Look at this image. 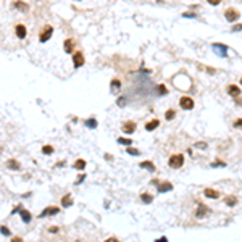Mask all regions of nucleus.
Instances as JSON below:
<instances>
[{"label": "nucleus", "instance_id": "obj_1", "mask_svg": "<svg viewBox=\"0 0 242 242\" xmlns=\"http://www.w3.org/2000/svg\"><path fill=\"white\" fill-rule=\"evenodd\" d=\"M182 163H184V157L181 155V153H176V155H171L169 157V160H168V165L171 166V168H181Z\"/></svg>", "mask_w": 242, "mask_h": 242}, {"label": "nucleus", "instance_id": "obj_2", "mask_svg": "<svg viewBox=\"0 0 242 242\" xmlns=\"http://www.w3.org/2000/svg\"><path fill=\"white\" fill-rule=\"evenodd\" d=\"M179 105H181V108H184V110H192L194 108V98H190V97H181Z\"/></svg>", "mask_w": 242, "mask_h": 242}, {"label": "nucleus", "instance_id": "obj_3", "mask_svg": "<svg viewBox=\"0 0 242 242\" xmlns=\"http://www.w3.org/2000/svg\"><path fill=\"white\" fill-rule=\"evenodd\" d=\"M52 34H53L52 26H45V27H44V33L41 34V37H39V41H41V42H47L50 37H52Z\"/></svg>", "mask_w": 242, "mask_h": 242}, {"label": "nucleus", "instance_id": "obj_4", "mask_svg": "<svg viewBox=\"0 0 242 242\" xmlns=\"http://www.w3.org/2000/svg\"><path fill=\"white\" fill-rule=\"evenodd\" d=\"M213 50H215V53L220 55V57H226V53H228V47H226L224 44H213Z\"/></svg>", "mask_w": 242, "mask_h": 242}, {"label": "nucleus", "instance_id": "obj_5", "mask_svg": "<svg viewBox=\"0 0 242 242\" xmlns=\"http://www.w3.org/2000/svg\"><path fill=\"white\" fill-rule=\"evenodd\" d=\"M207 213H210V208L207 207V205H204V204H199V208H197V212H195V216L197 218H204V216H207Z\"/></svg>", "mask_w": 242, "mask_h": 242}, {"label": "nucleus", "instance_id": "obj_6", "mask_svg": "<svg viewBox=\"0 0 242 242\" xmlns=\"http://www.w3.org/2000/svg\"><path fill=\"white\" fill-rule=\"evenodd\" d=\"M73 63H74V66H76V68L82 66V65H84V55H82L81 52H76V53L73 55Z\"/></svg>", "mask_w": 242, "mask_h": 242}, {"label": "nucleus", "instance_id": "obj_7", "mask_svg": "<svg viewBox=\"0 0 242 242\" xmlns=\"http://www.w3.org/2000/svg\"><path fill=\"white\" fill-rule=\"evenodd\" d=\"M224 16H226V19H228V21H237V19H239V13H237V11H234V10H226V13H224Z\"/></svg>", "mask_w": 242, "mask_h": 242}, {"label": "nucleus", "instance_id": "obj_8", "mask_svg": "<svg viewBox=\"0 0 242 242\" xmlns=\"http://www.w3.org/2000/svg\"><path fill=\"white\" fill-rule=\"evenodd\" d=\"M123 132H126V134H132L134 131H136V124H134L132 121H128V123H124L123 124Z\"/></svg>", "mask_w": 242, "mask_h": 242}, {"label": "nucleus", "instance_id": "obj_9", "mask_svg": "<svg viewBox=\"0 0 242 242\" xmlns=\"http://www.w3.org/2000/svg\"><path fill=\"white\" fill-rule=\"evenodd\" d=\"M58 212H60V210H58L57 207H47V208L44 210V212H42L39 216H41V218H44V216H49V215H57Z\"/></svg>", "mask_w": 242, "mask_h": 242}, {"label": "nucleus", "instance_id": "obj_10", "mask_svg": "<svg viewBox=\"0 0 242 242\" xmlns=\"http://www.w3.org/2000/svg\"><path fill=\"white\" fill-rule=\"evenodd\" d=\"M15 33H16V36L19 39H24L26 37V34H27V31H26V26H23V24H18L16 27H15Z\"/></svg>", "mask_w": 242, "mask_h": 242}, {"label": "nucleus", "instance_id": "obj_11", "mask_svg": "<svg viewBox=\"0 0 242 242\" xmlns=\"http://www.w3.org/2000/svg\"><path fill=\"white\" fill-rule=\"evenodd\" d=\"M73 47H74V41H73V39H66V41L63 42V49H65L66 53L73 52Z\"/></svg>", "mask_w": 242, "mask_h": 242}, {"label": "nucleus", "instance_id": "obj_12", "mask_svg": "<svg viewBox=\"0 0 242 242\" xmlns=\"http://www.w3.org/2000/svg\"><path fill=\"white\" fill-rule=\"evenodd\" d=\"M228 94H229V95H232V97H239V95H241V89H239L237 86L231 84V86L228 87Z\"/></svg>", "mask_w": 242, "mask_h": 242}, {"label": "nucleus", "instance_id": "obj_13", "mask_svg": "<svg viewBox=\"0 0 242 242\" xmlns=\"http://www.w3.org/2000/svg\"><path fill=\"white\" fill-rule=\"evenodd\" d=\"M204 194H205V197H208V199H218V197H220V194H218L216 190H213V189H205Z\"/></svg>", "mask_w": 242, "mask_h": 242}, {"label": "nucleus", "instance_id": "obj_14", "mask_svg": "<svg viewBox=\"0 0 242 242\" xmlns=\"http://www.w3.org/2000/svg\"><path fill=\"white\" fill-rule=\"evenodd\" d=\"M171 189H173L171 182H161V184L158 186V190H160V192H168V190H171Z\"/></svg>", "mask_w": 242, "mask_h": 242}, {"label": "nucleus", "instance_id": "obj_15", "mask_svg": "<svg viewBox=\"0 0 242 242\" xmlns=\"http://www.w3.org/2000/svg\"><path fill=\"white\" fill-rule=\"evenodd\" d=\"M61 205L63 207H71L73 205V197H71V194H68V195H65L61 199Z\"/></svg>", "mask_w": 242, "mask_h": 242}, {"label": "nucleus", "instance_id": "obj_16", "mask_svg": "<svg viewBox=\"0 0 242 242\" xmlns=\"http://www.w3.org/2000/svg\"><path fill=\"white\" fill-rule=\"evenodd\" d=\"M7 166H8L10 169H21V165H19L16 160H8L7 161Z\"/></svg>", "mask_w": 242, "mask_h": 242}, {"label": "nucleus", "instance_id": "obj_17", "mask_svg": "<svg viewBox=\"0 0 242 242\" xmlns=\"http://www.w3.org/2000/svg\"><path fill=\"white\" fill-rule=\"evenodd\" d=\"M141 168H145V169H149V171H155V165H153L152 161H142Z\"/></svg>", "mask_w": 242, "mask_h": 242}, {"label": "nucleus", "instance_id": "obj_18", "mask_svg": "<svg viewBox=\"0 0 242 242\" xmlns=\"http://www.w3.org/2000/svg\"><path fill=\"white\" fill-rule=\"evenodd\" d=\"M158 124H160V121H158V120H152L150 123H147L145 129H147V131H153L155 128H158Z\"/></svg>", "mask_w": 242, "mask_h": 242}, {"label": "nucleus", "instance_id": "obj_19", "mask_svg": "<svg viewBox=\"0 0 242 242\" xmlns=\"http://www.w3.org/2000/svg\"><path fill=\"white\" fill-rule=\"evenodd\" d=\"M224 202H226V205H228V207H234V205L237 204V199H236V197L229 195V197H226V199H224Z\"/></svg>", "mask_w": 242, "mask_h": 242}, {"label": "nucleus", "instance_id": "obj_20", "mask_svg": "<svg viewBox=\"0 0 242 242\" xmlns=\"http://www.w3.org/2000/svg\"><path fill=\"white\" fill-rule=\"evenodd\" d=\"M19 212H21V218H23V221H24V223H29V221H31V213H29V212H26V210H19Z\"/></svg>", "mask_w": 242, "mask_h": 242}, {"label": "nucleus", "instance_id": "obj_21", "mask_svg": "<svg viewBox=\"0 0 242 242\" xmlns=\"http://www.w3.org/2000/svg\"><path fill=\"white\" fill-rule=\"evenodd\" d=\"M15 7H16L18 10H21V11H26L29 7H27V3H24V2H15Z\"/></svg>", "mask_w": 242, "mask_h": 242}, {"label": "nucleus", "instance_id": "obj_22", "mask_svg": "<svg viewBox=\"0 0 242 242\" xmlns=\"http://www.w3.org/2000/svg\"><path fill=\"white\" fill-rule=\"evenodd\" d=\"M141 200L144 202V204H150V202L153 200V197L150 195V194H142V195H141Z\"/></svg>", "mask_w": 242, "mask_h": 242}, {"label": "nucleus", "instance_id": "obj_23", "mask_svg": "<svg viewBox=\"0 0 242 242\" xmlns=\"http://www.w3.org/2000/svg\"><path fill=\"white\" fill-rule=\"evenodd\" d=\"M42 152L45 153V155H52V153H53V147H52V145H44Z\"/></svg>", "mask_w": 242, "mask_h": 242}, {"label": "nucleus", "instance_id": "obj_24", "mask_svg": "<svg viewBox=\"0 0 242 242\" xmlns=\"http://www.w3.org/2000/svg\"><path fill=\"white\" fill-rule=\"evenodd\" d=\"M121 89V82L118 79H113L112 81V90H120Z\"/></svg>", "mask_w": 242, "mask_h": 242}, {"label": "nucleus", "instance_id": "obj_25", "mask_svg": "<svg viewBox=\"0 0 242 242\" xmlns=\"http://www.w3.org/2000/svg\"><path fill=\"white\" fill-rule=\"evenodd\" d=\"M74 168H76V169H84V168H86V161H84V160H76V163H74Z\"/></svg>", "mask_w": 242, "mask_h": 242}, {"label": "nucleus", "instance_id": "obj_26", "mask_svg": "<svg viewBox=\"0 0 242 242\" xmlns=\"http://www.w3.org/2000/svg\"><path fill=\"white\" fill-rule=\"evenodd\" d=\"M118 144H123V145H131V139H124V137H121V139H118Z\"/></svg>", "mask_w": 242, "mask_h": 242}, {"label": "nucleus", "instance_id": "obj_27", "mask_svg": "<svg viewBox=\"0 0 242 242\" xmlns=\"http://www.w3.org/2000/svg\"><path fill=\"white\" fill-rule=\"evenodd\" d=\"M86 124L89 126V128H92V129H94V128H97V121H95V120H87V121H86Z\"/></svg>", "mask_w": 242, "mask_h": 242}, {"label": "nucleus", "instance_id": "obj_28", "mask_svg": "<svg viewBox=\"0 0 242 242\" xmlns=\"http://www.w3.org/2000/svg\"><path fill=\"white\" fill-rule=\"evenodd\" d=\"M174 115H176V113H174L173 110H168V112H166V115H165V118H166V120H173Z\"/></svg>", "mask_w": 242, "mask_h": 242}, {"label": "nucleus", "instance_id": "obj_29", "mask_svg": "<svg viewBox=\"0 0 242 242\" xmlns=\"http://www.w3.org/2000/svg\"><path fill=\"white\" fill-rule=\"evenodd\" d=\"M128 153H131V155H139V150L137 149H132V147H129L128 145V150H126Z\"/></svg>", "mask_w": 242, "mask_h": 242}, {"label": "nucleus", "instance_id": "obj_30", "mask_svg": "<svg viewBox=\"0 0 242 242\" xmlns=\"http://www.w3.org/2000/svg\"><path fill=\"white\" fill-rule=\"evenodd\" d=\"M234 126H236V128H239V129H242V118H239V120L234 121Z\"/></svg>", "mask_w": 242, "mask_h": 242}, {"label": "nucleus", "instance_id": "obj_31", "mask_svg": "<svg viewBox=\"0 0 242 242\" xmlns=\"http://www.w3.org/2000/svg\"><path fill=\"white\" fill-rule=\"evenodd\" d=\"M0 231H2V234H3V236H10V231L5 228V226H2V228H0Z\"/></svg>", "mask_w": 242, "mask_h": 242}, {"label": "nucleus", "instance_id": "obj_32", "mask_svg": "<svg viewBox=\"0 0 242 242\" xmlns=\"http://www.w3.org/2000/svg\"><path fill=\"white\" fill-rule=\"evenodd\" d=\"M237 31H242V24H236V26H232V33H237Z\"/></svg>", "mask_w": 242, "mask_h": 242}, {"label": "nucleus", "instance_id": "obj_33", "mask_svg": "<svg viewBox=\"0 0 242 242\" xmlns=\"http://www.w3.org/2000/svg\"><path fill=\"white\" fill-rule=\"evenodd\" d=\"M197 149H207V144H204V142H199V144H195Z\"/></svg>", "mask_w": 242, "mask_h": 242}, {"label": "nucleus", "instance_id": "obj_34", "mask_svg": "<svg viewBox=\"0 0 242 242\" xmlns=\"http://www.w3.org/2000/svg\"><path fill=\"white\" fill-rule=\"evenodd\" d=\"M207 2L210 3V5H220L221 0H207Z\"/></svg>", "mask_w": 242, "mask_h": 242}, {"label": "nucleus", "instance_id": "obj_35", "mask_svg": "<svg viewBox=\"0 0 242 242\" xmlns=\"http://www.w3.org/2000/svg\"><path fill=\"white\" fill-rule=\"evenodd\" d=\"M84 178H86V174H81V176H79L78 179H76V184H81V182L84 181Z\"/></svg>", "mask_w": 242, "mask_h": 242}, {"label": "nucleus", "instance_id": "obj_36", "mask_svg": "<svg viewBox=\"0 0 242 242\" xmlns=\"http://www.w3.org/2000/svg\"><path fill=\"white\" fill-rule=\"evenodd\" d=\"M124 104H126L124 97H120V100H118V105H120V107H124Z\"/></svg>", "mask_w": 242, "mask_h": 242}, {"label": "nucleus", "instance_id": "obj_37", "mask_svg": "<svg viewBox=\"0 0 242 242\" xmlns=\"http://www.w3.org/2000/svg\"><path fill=\"white\" fill-rule=\"evenodd\" d=\"M212 166H226V163H224V161H215Z\"/></svg>", "mask_w": 242, "mask_h": 242}, {"label": "nucleus", "instance_id": "obj_38", "mask_svg": "<svg viewBox=\"0 0 242 242\" xmlns=\"http://www.w3.org/2000/svg\"><path fill=\"white\" fill-rule=\"evenodd\" d=\"M57 231H58L57 226H52V228H49V232H57Z\"/></svg>", "mask_w": 242, "mask_h": 242}, {"label": "nucleus", "instance_id": "obj_39", "mask_svg": "<svg viewBox=\"0 0 242 242\" xmlns=\"http://www.w3.org/2000/svg\"><path fill=\"white\" fill-rule=\"evenodd\" d=\"M184 16L186 18H195V15H194V13H184Z\"/></svg>", "mask_w": 242, "mask_h": 242}, {"label": "nucleus", "instance_id": "obj_40", "mask_svg": "<svg viewBox=\"0 0 242 242\" xmlns=\"http://www.w3.org/2000/svg\"><path fill=\"white\" fill-rule=\"evenodd\" d=\"M165 92H166V89H165L163 86H160V94H165Z\"/></svg>", "mask_w": 242, "mask_h": 242}, {"label": "nucleus", "instance_id": "obj_41", "mask_svg": "<svg viewBox=\"0 0 242 242\" xmlns=\"http://www.w3.org/2000/svg\"><path fill=\"white\" fill-rule=\"evenodd\" d=\"M116 241H118V239H115V237H110V239L107 241V242H116Z\"/></svg>", "mask_w": 242, "mask_h": 242}, {"label": "nucleus", "instance_id": "obj_42", "mask_svg": "<svg viewBox=\"0 0 242 242\" xmlns=\"http://www.w3.org/2000/svg\"><path fill=\"white\" fill-rule=\"evenodd\" d=\"M157 2H163V0H157Z\"/></svg>", "mask_w": 242, "mask_h": 242}, {"label": "nucleus", "instance_id": "obj_43", "mask_svg": "<svg viewBox=\"0 0 242 242\" xmlns=\"http://www.w3.org/2000/svg\"><path fill=\"white\" fill-rule=\"evenodd\" d=\"M241 84H242V78H241Z\"/></svg>", "mask_w": 242, "mask_h": 242}]
</instances>
